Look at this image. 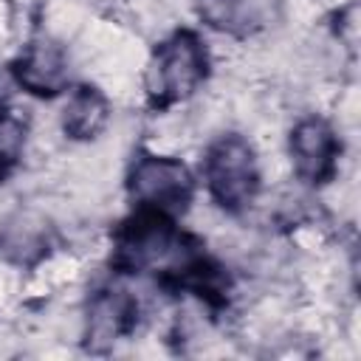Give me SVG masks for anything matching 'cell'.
Returning a JSON list of instances; mask_svg holds the SVG:
<instances>
[{
  "label": "cell",
  "mask_w": 361,
  "mask_h": 361,
  "mask_svg": "<svg viewBox=\"0 0 361 361\" xmlns=\"http://www.w3.org/2000/svg\"><path fill=\"white\" fill-rule=\"evenodd\" d=\"M110 121V102L99 87H76L65 107H62V118L59 127L65 133V138L71 141H93L104 133Z\"/></svg>",
  "instance_id": "cell-6"
},
{
  "label": "cell",
  "mask_w": 361,
  "mask_h": 361,
  "mask_svg": "<svg viewBox=\"0 0 361 361\" xmlns=\"http://www.w3.org/2000/svg\"><path fill=\"white\" fill-rule=\"evenodd\" d=\"M206 186L212 200L226 212H240L251 206V200L259 192V161L243 135H220L206 149L203 164Z\"/></svg>",
  "instance_id": "cell-1"
},
{
  "label": "cell",
  "mask_w": 361,
  "mask_h": 361,
  "mask_svg": "<svg viewBox=\"0 0 361 361\" xmlns=\"http://www.w3.org/2000/svg\"><path fill=\"white\" fill-rule=\"evenodd\" d=\"M288 152H290V164H293V172L299 180L327 183L336 178L341 141L327 118L305 116L290 130Z\"/></svg>",
  "instance_id": "cell-4"
},
{
  "label": "cell",
  "mask_w": 361,
  "mask_h": 361,
  "mask_svg": "<svg viewBox=\"0 0 361 361\" xmlns=\"http://www.w3.org/2000/svg\"><path fill=\"white\" fill-rule=\"evenodd\" d=\"M68 54L54 37L34 39L14 62L17 85L31 96H56L68 85Z\"/></svg>",
  "instance_id": "cell-5"
},
{
  "label": "cell",
  "mask_w": 361,
  "mask_h": 361,
  "mask_svg": "<svg viewBox=\"0 0 361 361\" xmlns=\"http://www.w3.org/2000/svg\"><path fill=\"white\" fill-rule=\"evenodd\" d=\"M28 127L17 113H0V178H6L25 155Z\"/></svg>",
  "instance_id": "cell-8"
},
{
  "label": "cell",
  "mask_w": 361,
  "mask_h": 361,
  "mask_svg": "<svg viewBox=\"0 0 361 361\" xmlns=\"http://www.w3.org/2000/svg\"><path fill=\"white\" fill-rule=\"evenodd\" d=\"M209 71V54L197 34L175 31L169 34L152 54L147 68V87L149 96L161 104L189 99Z\"/></svg>",
  "instance_id": "cell-2"
},
{
  "label": "cell",
  "mask_w": 361,
  "mask_h": 361,
  "mask_svg": "<svg viewBox=\"0 0 361 361\" xmlns=\"http://www.w3.org/2000/svg\"><path fill=\"white\" fill-rule=\"evenodd\" d=\"M138 319V305L127 290H102L87 310V341L110 344L130 333Z\"/></svg>",
  "instance_id": "cell-7"
},
{
  "label": "cell",
  "mask_w": 361,
  "mask_h": 361,
  "mask_svg": "<svg viewBox=\"0 0 361 361\" xmlns=\"http://www.w3.org/2000/svg\"><path fill=\"white\" fill-rule=\"evenodd\" d=\"M127 189L141 209L166 217L183 212L195 195V183L186 164L158 152H147L133 164Z\"/></svg>",
  "instance_id": "cell-3"
}]
</instances>
